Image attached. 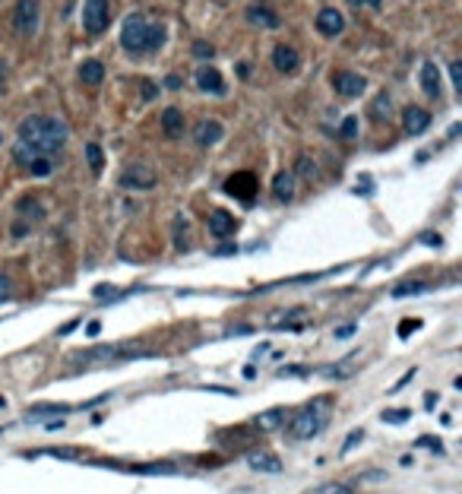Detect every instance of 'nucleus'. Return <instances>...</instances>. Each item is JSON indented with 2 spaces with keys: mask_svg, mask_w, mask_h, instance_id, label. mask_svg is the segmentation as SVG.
I'll return each mask as SVG.
<instances>
[{
  "mask_svg": "<svg viewBox=\"0 0 462 494\" xmlns=\"http://www.w3.org/2000/svg\"><path fill=\"white\" fill-rule=\"evenodd\" d=\"M247 19H250V26H260V29H278V16L269 6H250Z\"/></svg>",
  "mask_w": 462,
  "mask_h": 494,
  "instance_id": "17",
  "label": "nucleus"
},
{
  "mask_svg": "<svg viewBox=\"0 0 462 494\" xmlns=\"http://www.w3.org/2000/svg\"><path fill=\"white\" fill-rule=\"evenodd\" d=\"M86 159H89V168H92V172H101V168H105V155H101V146H98V143H89V146H86Z\"/></svg>",
  "mask_w": 462,
  "mask_h": 494,
  "instance_id": "23",
  "label": "nucleus"
},
{
  "mask_svg": "<svg viewBox=\"0 0 462 494\" xmlns=\"http://www.w3.org/2000/svg\"><path fill=\"white\" fill-rule=\"evenodd\" d=\"M10 295H13V282L6 279L4 273H0V301H6V298H10Z\"/></svg>",
  "mask_w": 462,
  "mask_h": 494,
  "instance_id": "29",
  "label": "nucleus"
},
{
  "mask_svg": "<svg viewBox=\"0 0 462 494\" xmlns=\"http://www.w3.org/2000/svg\"><path fill=\"white\" fill-rule=\"evenodd\" d=\"M6 77V64H0V79H4Z\"/></svg>",
  "mask_w": 462,
  "mask_h": 494,
  "instance_id": "40",
  "label": "nucleus"
},
{
  "mask_svg": "<svg viewBox=\"0 0 462 494\" xmlns=\"http://www.w3.org/2000/svg\"><path fill=\"white\" fill-rule=\"evenodd\" d=\"M111 23V6L108 0H86L83 4V29L89 35H101Z\"/></svg>",
  "mask_w": 462,
  "mask_h": 494,
  "instance_id": "4",
  "label": "nucleus"
},
{
  "mask_svg": "<svg viewBox=\"0 0 462 494\" xmlns=\"http://www.w3.org/2000/svg\"><path fill=\"white\" fill-rule=\"evenodd\" d=\"M222 137H225V127H222L219 120H203V124H196V130H193V140L200 146H215Z\"/></svg>",
  "mask_w": 462,
  "mask_h": 494,
  "instance_id": "12",
  "label": "nucleus"
},
{
  "mask_svg": "<svg viewBox=\"0 0 462 494\" xmlns=\"http://www.w3.org/2000/svg\"><path fill=\"white\" fill-rule=\"evenodd\" d=\"M26 172H29V174H35V178H47V174L54 172V165H51V155H38V159H32L29 165H26Z\"/></svg>",
  "mask_w": 462,
  "mask_h": 494,
  "instance_id": "22",
  "label": "nucleus"
},
{
  "mask_svg": "<svg viewBox=\"0 0 462 494\" xmlns=\"http://www.w3.org/2000/svg\"><path fill=\"white\" fill-rule=\"evenodd\" d=\"M314 494H351L345 485H326V488H320V491H314Z\"/></svg>",
  "mask_w": 462,
  "mask_h": 494,
  "instance_id": "30",
  "label": "nucleus"
},
{
  "mask_svg": "<svg viewBox=\"0 0 462 494\" xmlns=\"http://www.w3.org/2000/svg\"><path fill=\"white\" fill-rule=\"evenodd\" d=\"M361 437H364V434H361V431H351V434H349V441H345V447H342V450H345V453H349V450H351V447H355L358 441H361Z\"/></svg>",
  "mask_w": 462,
  "mask_h": 494,
  "instance_id": "33",
  "label": "nucleus"
},
{
  "mask_svg": "<svg viewBox=\"0 0 462 494\" xmlns=\"http://www.w3.org/2000/svg\"><path fill=\"white\" fill-rule=\"evenodd\" d=\"M237 228V219L225 209H215L213 215H209V232L215 235V238H228V235H235Z\"/></svg>",
  "mask_w": 462,
  "mask_h": 494,
  "instance_id": "13",
  "label": "nucleus"
},
{
  "mask_svg": "<svg viewBox=\"0 0 462 494\" xmlns=\"http://www.w3.org/2000/svg\"><path fill=\"white\" fill-rule=\"evenodd\" d=\"M142 99H155V83H142Z\"/></svg>",
  "mask_w": 462,
  "mask_h": 494,
  "instance_id": "36",
  "label": "nucleus"
},
{
  "mask_svg": "<svg viewBox=\"0 0 462 494\" xmlns=\"http://www.w3.org/2000/svg\"><path fill=\"white\" fill-rule=\"evenodd\" d=\"M162 130L171 140L184 137V114H181L178 108H165V111H162Z\"/></svg>",
  "mask_w": 462,
  "mask_h": 494,
  "instance_id": "15",
  "label": "nucleus"
},
{
  "mask_svg": "<svg viewBox=\"0 0 462 494\" xmlns=\"http://www.w3.org/2000/svg\"><path fill=\"white\" fill-rule=\"evenodd\" d=\"M120 184L133 187V191H149V187H155V172L149 165H130L120 174Z\"/></svg>",
  "mask_w": 462,
  "mask_h": 494,
  "instance_id": "8",
  "label": "nucleus"
},
{
  "mask_svg": "<svg viewBox=\"0 0 462 494\" xmlns=\"http://www.w3.org/2000/svg\"><path fill=\"white\" fill-rule=\"evenodd\" d=\"M351 6H373V10H377L380 6V0H349Z\"/></svg>",
  "mask_w": 462,
  "mask_h": 494,
  "instance_id": "38",
  "label": "nucleus"
},
{
  "mask_svg": "<svg viewBox=\"0 0 462 494\" xmlns=\"http://www.w3.org/2000/svg\"><path fill=\"white\" fill-rule=\"evenodd\" d=\"M257 425H260L263 431H273V428H278V425H282V412H278V409H273V412H263V415L257 418Z\"/></svg>",
  "mask_w": 462,
  "mask_h": 494,
  "instance_id": "24",
  "label": "nucleus"
},
{
  "mask_svg": "<svg viewBox=\"0 0 462 494\" xmlns=\"http://www.w3.org/2000/svg\"><path fill=\"white\" fill-rule=\"evenodd\" d=\"M67 137H70V130H67L64 120L47 118V114H32V118H26L23 124H19V140L35 146L38 152H45V155L57 152V149L67 143Z\"/></svg>",
  "mask_w": 462,
  "mask_h": 494,
  "instance_id": "1",
  "label": "nucleus"
},
{
  "mask_svg": "<svg viewBox=\"0 0 462 494\" xmlns=\"http://www.w3.org/2000/svg\"><path fill=\"white\" fill-rule=\"evenodd\" d=\"M418 327H421L418 320H405V323H399V336H409V333H415Z\"/></svg>",
  "mask_w": 462,
  "mask_h": 494,
  "instance_id": "31",
  "label": "nucleus"
},
{
  "mask_svg": "<svg viewBox=\"0 0 462 494\" xmlns=\"http://www.w3.org/2000/svg\"><path fill=\"white\" fill-rule=\"evenodd\" d=\"M405 418H409V412H386L383 422H405Z\"/></svg>",
  "mask_w": 462,
  "mask_h": 494,
  "instance_id": "34",
  "label": "nucleus"
},
{
  "mask_svg": "<svg viewBox=\"0 0 462 494\" xmlns=\"http://www.w3.org/2000/svg\"><path fill=\"white\" fill-rule=\"evenodd\" d=\"M193 51L200 54V57H213V45H196Z\"/></svg>",
  "mask_w": 462,
  "mask_h": 494,
  "instance_id": "37",
  "label": "nucleus"
},
{
  "mask_svg": "<svg viewBox=\"0 0 462 494\" xmlns=\"http://www.w3.org/2000/svg\"><path fill=\"white\" fill-rule=\"evenodd\" d=\"M273 193L278 200H295V174L291 172H278L276 178H273Z\"/></svg>",
  "mask_w": 462,
  "mask_h": 494,
  "instance_id": "18",
  "label": "nucleus"
},
{
  "mask_svg": "<svg viewBox=\"0 0 462 494\" xmlns=\"http://www.w3.org/2000/svg\"><path fill=\"white\" fill-rule=\"evenodd\" d=\"M402 127H405L409 137H421V133L431 127V114H427L424 108H418V105H409L402 111Z\"/></svg>",
  "mask_w": 462,
  "mask_h": 494,
  "instance_id": "10",
  "label": "nucleus"
},
{
  "mask_svg": "<svg viewBox=\"0 0 462 494\" xmlns=\"http://www.w3.org/2000/svg\"><path fill=\"white\" fill-rule=\"evenodd\" d=\"M390 114H393V99L386 96V92H380V96L373 99L368 118H371V120H390Z\"/></svg>",
  "mask_w": 462,
  "mask_h": 494,
  "instance_id": "20",
  "label": "nucleus"
},
{
  "mask_svg": "<svg viewBox=\"0 0 462 494\" xmlns=\"http://www.w3.org/2000/svg\"><path fill=\"white\" fill-rule=\"evenodd\" d=\"M339 133H342L345 140L355 137V133H358V118H345V124H342V130H339Z\"/></svg>",
  "mask_w": 462,
  "mask_h": 494,
  "instance_id": "27",
  "label": "nucleus"
},
{
  "mask_svg": "<svg viewBox=\"0 0 462 494\" xmlns=\"http://www.w3.org/2000/svg\"><path fill=\"white\" fill-rule=\"evenodd\" d=\"M0 143H4V140H0Z\"/></svg>",
  "mask_w": 462,
  "mask_h": 494,
  "instance_id": "41",
  "label": "nucleus"
},
{
  "mask_svg": "<svg viewBox=\"0 0 462 494\" xmlns=\"http://www.w3.org/2000/svg\"><path fill=\"white\" fill-rule=\"evenodd\" d=\"M273 64L278 73H295L298 67H301V57H298L295 48H288V45H278L273 51Z\"/></svg>",
  "mask_w": 462,
  "mask_h": 494,
  "instance_id": "14",
  "label": "nucleus"
},
{
  "mask_svg": "<svg viewBox=\"0 0 462 494\" xmlns=\"http://www.w3.org/2000/svg\"><path fill=\"white\" fill-rule=\"evenodd\" d=\"M351 333H355V327H351V323H349V327L336 330V339H345V336H351Z\"/></svg>",
  "mask_w": 462,
  "mask_h": 494,
  "instance_id": "39",
  "label": "nucleus"
},
{
  "mask_svg": "<svg viewBox=\"0 0 462 494\" xmlns=\"http://www.w3.org/2000/svg\"><path fill=\"white\" fill-rule=\"evenodd\" d=\"M196 86H200V92H213V96H222L225 92V79H222V73L215 70V67H200L196 70Z\"/></svg>",
  "mask_w": 462,
  "mask_h": 494,
  "instance_id": "11",
  "label": "nucleus"
},
{
  "mask_svg": "<svg viewBox=\"0 0 462 494\" xmlns=\"http://www.w3.org/2000/svg\"><path fill=\"white\" fill-rule=\"evenodd\" d=\"M250 466H254V469H263V472H278V469H282L278 456H273V453H250Z\"/></svg>",
  "mask_w": 462,
  "mask_h": 494,
  "instance_id": "21",
  "label": "nucleus"
},
{
  "mask_svg": "<svg viewBox=\"0 0 462 494\" xmlns=\"http://www.w3.org/2000/svg\"><path fill=\"white\" fill-rule=\"evenodd\" d=\"M225 193H228V197H237L241 203H250V200H254V193H257V178L250 172L231 174V178L225 181Z\"/></svg>",
  "mask_w": 462,
  "mask_h": 494,
  "instance_id": "6",
  "label": "nucleus"
},
{
  "mask_svg": "<svg viewBox=\"0 0 462 494\" xmlns=\"http://www.w3.org/2000/svg\"><path fill=\"white\" fill-rule=\"evenodd\" d=\"M424 288H427L424 282H402V286H399L393 295H396V298H405V295H418V292H424Z\"/></svg>",
  "mask_w": 462,
  "mask_h": 494,
  "instance_id": "25",
  "label": "nucleus"
},
{
  "mask_svg": "<svg viewBox=\"0 0 462 494\" xmlns=\"http://www.w3.org/2000/svg\"><path fill=\"white\" fill-rule=\"evenodd\" d=\"M418 447H427V450H444V447H440V441H434V437H421V441H418Z\"/></svg>",
  "mask_w": 462,
  "mask_h": 494,
  "instance_id": "32",
  "label": "nucleus"
},
{
  "mask_svg": "<svg viewBox=\"0 0 462 494\" xmlns=\"http://www.w3.org/2000/svg\"><path fill=\"white\" fill-rule=\"evenodd\" d=\"M298 174H304V178H310V174H314V162H310V159H304V155H301V159H298Z\"/></svg>",
  "mask_w": 462,
  "mask_h": 494,
  "instance_id": "28",
  "label": "nucleus"
},
{
  "mask_svg": "<svg viewBox=\"0 0 462 494\" xmlns=\"http://www.w3.org/2000/svg\"><path fill=\"white\" fill-rule=\"evenodd\" d=\"M421 89H424L431 99L440 96V70H437V64H431V60L421 67Z\"/></svg>",
  "mask_w": 462,
  "mask_h": 494,
  "instance_id": "16",
  "label": "nucleus"
},
{
  "mask_svg": "<svg viewBox=\"0 0 462 494\" xmlns=\"http://www.w3.org/2000/svg\"><path fill=\"white\" fill-rule=\"evenodd\" d=\"M120 45L133 54H142V51H159L165 45V29L159 23H149L142 19L140 13H130L124 19V29H120Z\"/></svg>",
  "mask_w": 462,
  "mask_h": 494,
  "instance_id": "2",
  "label": "nucleus"
},
{
  "mask_svg": "<svg viewBox=\"0 0 462 494\" xmlns=\"http://www.w3.org/2000/svg\"><path fill=\"white\" fill-rule=\"evenodd\" d=\"M19 213H32V215H35V219H42V206H38V203L35 200H29V197H26V200H19Z\"/></svg>",
  "mask_w": 462,
  "mask_h": 494,
  "instance_id": "26",
  "label": "nucleus"
},
{
  "mask_svg": "<svg viewBox=\"0 0 462 494\" xmlns=\"http://www.w3.org/2000/svg\"><path fill=\"white\" fill-rule=\"evenodd\" d=\"M79 79H83L86 86H98L101 79H105V67H101L98 60H86V64L79 67Z\"/></svg>",
  "mask_w": 462,
  "mask_h": 494,
  "instance_id": "19",
  "label": "nucleus"
},
{
  "mask_svg": "<svg viewBox=\"0 0 462 494\" xmlns=\"http://www.w3.org/2000/svg\"><path fill=\"white\" fill-rule=\"evenodd\" d=\"M326 425V415H323V403L317 405H308V409H301L295 418H291V437H298V441H310V437H317L323 431Z\"/></svg>",
  "mask_w": 462,
  "mask_h": 494,
  "instance_id": "3",
  "label": "nucleus"
},
{
  "mask_svg": "<svg viewBox=\"0 0 462 494\" xmlns=\"http://www.w3.org/2000/svg\"><path fill=\"white\" fill-rule=\"evenodd\" d=\"M459 67H462L459 60H456V64L450 67V73H453V86H456V89H462V77H459Z\"/></svg>",
  "mask_w": 462,
  "mask_h": 494,
  "instance_id": "35",
  "label": "nucleus"
},
{
  "mask_svg": "<svg viewBox=\"0 0 462 494\" xmlns=\"http://www.w3.org/2000/svg\"><path fill=\"white\" fill-rule=\"evenodd\" d=\"M332 86H336V92H339V96H345V99H355V96H361V92L368 89V79H364L361 73L342 70V73H336V77H332Z\"/></svg>",
  "mask_w": 462,
  "mask_h": 494,
  "instance_id": "7",
  "label": "nucleus"
},
{
  "mask_svg": "<svg viewBox=\"0 0 462 494\" xmlns=\"http://www.w3.org/2000/svg\"><path fill=\"white\" fill-rule=\"evenodd\" d=\"M342 29H345V16L339 10H332V6H323L320 13H317V32L326 38H336V35H342Z\"/></svg>",
  "mask_w": 462,
  "mask_h": 494,
  "instance_id": "9",
  "label": "nucleus"
},
{
  "mask_svg": "<svg viewBox=\"0 0 462 494\" xmlns=\"http://www.w3.org/2000/svg\"><path fill=\"white\" fill-rule=\"evenodd\" d=\"M13 26L19 35H35L38 32V0H16L13 6Z\"/></svg>",
  "mask_w": 462,
  "mask_h": 494,
  "instance_id": "5",
  "label": "nucleus"
}]
</instances>
